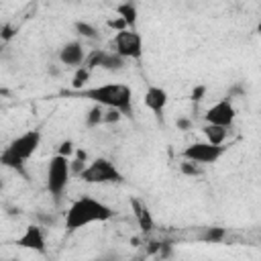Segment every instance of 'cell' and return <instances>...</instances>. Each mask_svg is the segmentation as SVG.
Returning a JSON list of instances; mask_svg holds the SVG:
<instances>
[{
    "label": "cell",
    "mask_w": 261,
    "mask_h": 261,
    "mask_svg": "<svg viewBox=\"0 0 261 261\" xmlns=\"http://www.w3.org/2000/svg\"><path fill=\"white\" fill-rule=\"evenodd\" d=\"M82 181L86 184H98V186H104V184H120L122 181V173L118 171V167L106 159V157H96L92 159L77 175Z\"/></svg>",
    "instance_id": "5b68a950"
},
{
    "label": "cell",
    "mask_w": 261,
    "mask_h": 261,
    "mask_svg": "<svg viewBox=\"0 0 261 261\" xmlns=\"http://www.w3.org/2000/svg\"><path fill=\"white\" fill-rule=\"evenodd\" d=\"M114 51L124 59H141L143 57V37L135 29H122L112 39Z\"/></svg>",
    "instance_id": "52a82bcc"
},
{
    "label": "cell",
    "mask_w": 261,
    "mask_h": 261,
    "mask_svg": "<svg viewBox=\"0 0 261 261\" xmlns=\"http://www.w3.org/2000/svg\"><path fill=\"white\" fill-rule=\"evenodd\" d=\"M75 31H77L82 37H88V39H96V37H98V31H96L92 24L84 22V20H77V22H75Z\"/></svg>",
    "instance_id": "e0dca14e"
},
{
    "label": "cell",
    "mask_w": 261,
    "mask_h": 261,
    "mask_svg": "<svg viewBox=\"0 0 261 261\" xmlns=\"http://www.w3.org/2000/svg\"><path fill=\"white\" fill-rule=\"evenodd\" d=\"M90 71L92 69H88L86 65H82V67H77V71H75V77H73V90H80L86 82H88V77H90Z\"/></svg>",
    "instance_id": "ac0fdd59"
},
{
    "label": "cell",
    "mask_w": 261,
    "mask_h": 261,
    "mask_svg": "<svg viewBox=\"0 0 261 261\" xmlns=\"http://www.w3.org/2000/svg\"><path fill=\"white\" fill-rule=\"evenodd\" d=\"M177 126H181V128H188V126H190V122H188V120H177Z\"/></svg>",
    "instance_id": "7402d4cb"
},
{
    "label": "cell",
    "mask_w": 261,
    "mask_h": 261,
    "mask_svg": "<svg viewBox=\"0 0 261 261\" xmlns=\"http://www.w3.org/2000/svg\"><path fill=\"white\" fill-rule=\"evenodd\" d=\"M128 204H130V208H133V214H135L137 222H139V228H141L143 232H151L153 226H155V220H153V216H151L149 206H147L143 200H139V198H130Z\"/></svg>",
    "instance_id": "7c38bea8"
},
{
    "label": "cell",
    "mask_w": 261,
    "mask_h": 261,
    "mask_svg": "<svg viewBox=\"0 0 261 261\" xmlns=\"http://www.w3.org/2000/svg\"><path fill=\"white\" fill-rule=\"evenodd\" d=\"M108 108H104V106H100V104H94L90 110H88V118H86V124L88 126H98V124H102V122H106V112Z\"/></svg>",
    "instance_id": "2e32d148"
},
{
    "label": "cell",
    "mask_w": 261,
    "mask_h": 261,
    "mask_svg": "<svg viewBox=\"0 0 261 261\" xmlns=\"http://www.w3.org/2000/svg\"><path fill=\"white\" fill-rule=\"evenodd\" d=\"M226 147L224 145H214L210 141H196V143H190L184 151H181V159L186 161H194L198 165H212L216 163L222 155H224Z\"/></svg>",
    "instance_id": "8992f818"
},
{
    "label": "cell",
    "mask_w": 261,
    "mask_h": 261,
    "mask_svg": "<svg viewBox=\"0 0 261 261\" xmlns=\"http://www.w3.org/2000/svg\"><path fill=\"white\" fill-rule=\"evenodd\" d=\"M124 61H126V59L120 57L116 51H104V49H102V57H100L98 67L108 69V71H118V69L124 67Z\"/></svg>",
    "instance_id": "5bb4252c"
},
{
    "label": "cell",
    "mask_w": 261,
    "mask_h": 261,
    "mask_svg": "<svg viewBox=\"0 0 261 261\" xmlns=\"http://www.w3.org/2000/svg\"><path fill=\"white\" fill-rule=\"evenodd\" d=\"M41 130L33 128V130H27L22 135H18L8 147H4V151L0 153V163L6 167V169H12L16 173H24V163L35 155V151L39 149L41 145Z\"/></svg>",
    "instance_id": "3957f363"
},
{
    "label": "cell",
    "mask_w": 261,
    "mask_h": 261,
    "mask_svg": "<svg viewBox=\"0 0 261 261\" xmlns=\"http://www.w3.org/2000/svg\"><path fill=\"white\" fill-rule=\"evenodd\" d=\"M206 92V88L204 86H198L194 92H192V100H202V94Z\"/></svg>",
    "instance_id": "44dd1931"
},
{
    "label": "cell",
    "mask_w": 261,
    "mask_h": 261,
    "mask_svg": "<svg viewBox=\"0 0 261 261\" xmlns=\"http://www.w3.org/2000/svg\"><path fill=\"white\" fill-rule=\"evenodd\" d=\"M257 33L261 35V18H259V22H257Z\"/></svg>",
    "instance_id": "603a6c76"
},
{
    "label": "cell",
    "mask_w": 261,
    "mask_h": 261,
    "mask_svg": "<svg viewBox=\"0 0 261 261\" xmlns=\"http://www.w3.org/2000/svg\"><path fill=\"white\" fill-rule=\"evenodd\" d=\"M71 96L86 98L110 110H118L122 116H133V90L126 84L108 82V84H100L92 88H80V90H73Z\"/></svg>",
    "instance_id": "6da1fadb"
},
{
    "label": "cell",
    "mask_w": 261,
    "mask_h": 261,
    "mask_svg": "<svg viewBox=\"0 0 261 261\" xmlns=\"http://www.w3.org/2000/svg\"><path fill=\"white\" fill-rule=\"evenodd\" d=\"M86 49L80 41H69L59 49V61L67 67H82L86 63Z\"/></svg>",
    "instance_id": "30bf717a"
},
{
    "label": "cell",
    "mask_w": 261,
    "mask_h": 261,
    "mask_svg": "<svg viewBox=\"0 0 261 261\" xmlns=\"http://www.w3.org/2000/svg\"><path fill=\"white\" fill-rule=\"evenodd\" d=\"M202 133H204V139L214 143V145H224L226 143V137H228V128L226 126H220V124H210L206 122L202 126Z\"/></svg>",
    "instance_id": "4fadbf2b"
},
{
    "label": "cell",
    "mask_w": 261,
    "mask_h": 261,
    "mask_svg": "<svg viewBox=\"0 0 261 261\" xmlns=\"http://www.w3.org/2000/svg\"><path fill=\"white\" fill-rule=\"evenodd\" d=\"M16 245L20 249H29V251H35V253H45L47 251V243H45V232L41 226L37 224H31L24 228V232L16 239Z\"/></svg>",
    "instance_id": "9c48e42d"
},
{
    "label": "cell",
    "mask_w": 261,
    "mask_h": 261,
    "mask_svg": "<svg viewBox=\"0 0 261 261\" xmlns=\"http://www.w3.org/2000/svg\"><path fill=\"white\" fill-rule=\"evenodd\" d=\"M73 175L71 171V161L67 155H61V153H55L49 163H47V173H45V184H47V190L49 194L59 200L63 196V192L67 190V184H69V177Z\"/></svg>",
    "instance_id": "277c9868"
},
{
    "label": "cell",
    "mask_w": 261,
    "mask_h": 261,
    "mask_svg": "<svg viewBox=\"0 0 261 261\" xmlns=\"http://www.w3.org/2000/svg\"><path fill=\"white\" fill-rule=\"evenodd\" d=\"M222 237H224V230L218 228V226H214V228H208V230H206L204 241H206V243H218V241H222Z\"/></svg>",
    "instance_id": "d6986e66"
},
{
    "label": "cell",
    "mask_w": 261,
    "mask_h": 261,
    "mask_svg": "<svg viewBox=\"0 0 261 261\" xmlns=\"http://www.w3.org/2000/svg\"><path fill=\"white\" fill-rule=\"evenodd\" d=\"M73 151H75V149H73V143H71V141H63V143L59 145V151H57V153H61V155H67V157H69Z\"/></svg>",
    "instance_id": "ffe728a7"
},
{
    "label": "cell",
    "mask_w": 261,
    "mask_h": 261,
    "mask_svg": "<svg viewBox=\"0 0 261 261\" xmlns=\"http://www.w3.org/2000/svg\"><path fill=\"white\" fill-rule=\"evenodd\" d=\"M114 216L112 208L92 196H82L67 208L63 216V224L67 232H75L84 226H90L94 222H106Z\"/></svg>",
    "instance_id": "7a4b0ae2"
},
{
    "label": "cell",
    "mask_w": 261,
    "mask_h": 261,
    "mask_svg": "<svg viewBox=\"0 0 261 261\" xmlns=\"http://www.w3.org/2000/svg\"><path fill=\"white\" fill-rule=\"evenodd\" d=\"M237 118V110L232 106L230 100H220L216 104H212L206 112H204V120L210 122V124H220V126H226L230 128L232 122Z\"/></svg>",
    "instance_id": "ba28073f"
},
{
    "label": "cell",
    "mask_w": 261,
    "mask_h": 261,
    "mask_svg": "<svg viewBox=\"0 0 261 261\" xmlns=\"http://www.w3.org/2000/svg\"><path fill=\"white\" fill-rule=\"evenodd\" d=\"M167 102H169V94H167L163 88H159V86H149V88L145 90L143 104H145L157 118L163 116V110H165Z\"/></svg>",
    "instance_id": "8fae6325"
},
{
    "label": "cell",
    "mask_w": 261,
    "mask_h": 261,
    "mask_svg": "<svg viewBox=\"0 0 261 261\" xmlns=\"http://www.w3.org/2000/svg\"><path fill=\"white\" fill-rule=\"evenodd\" d=\"M114 10H116V16H118V18H122V20L126 22V27H128V29H135L139 12H137V6H135L130 0H128V2H122V4H118Z\"/></svg>",
    "instance_id": "9a60e30c"
}]
</instances>
